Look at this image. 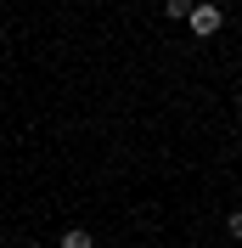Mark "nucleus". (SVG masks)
I'll return each mask as SVG.
<instances>
[{"instance_id": "f257e3e1", "label": "nucleus", "mask_w": 242, "mask_h": 248, "mask_svg": "<svg viewBox=\"0 0 242 248\" xmlns=\"http://www.w3.org/2000/svg\"><path fill=\"white\" fill-rule=\"evenodd\" d=\"M186 23H192V34H197V40H209V34H220V29H226V6H214V0H197L192 12H186Z\"/></svg>"}, {"instance_id": "f03ea898", "label": "nucleus", "mask_w": 242, "mask_h": 248, "mask_svg": "<svg viewBox=\"0 0 242 248\" xmlns=\"http://www.w3.org/2000/svg\"><path fill=\"white\" fill-rule=\"evenodd\" d=\"M57 248H96V237L85 232V226H68V232H62V243Z\"/></svg>"}, {"instance_id": "7ed1b4c3", "label": "nucleus", "mask_w": 242, "mask_h": 248, "mask_svg": "<svg viewBox=\"0 0 242 248\" xmlns=\"http://www.w3.org/2000/svg\"><path fill=\"white\" fill-rule=\"evenodd\" d=\"M192 6H197V0H164V17H169V23H186Z\"/></svg>"}, {"instance_id": "20e7f679", "label": "nucleus", "mask_w": 242, "mask_h": 248, "mask_svg": "<svg viewBox=\"0 0 242 248\" xmlns=\"http://www.w3.org/2000/svg\"><path fill=\"white\" fill-rule=\"evenodd\" d=\"M226 237H231V243H242V209H231V215H226Z\"/></svg>"}, {"instance_id": "39448f33", "label": "nucleus", "mask_w": 242, "mask_h": 248, "mask_svg": "<svg viewBox=\"0 0 242 248\" xmlns=\"http://www.w3.org/2000/svg\"><path fill=\"white\" fill-rule=\"evenodd\" d=\"M23 248H45V243H23Z\"/></svg>"}, {"instance_id": "423d86ee", "label": "nucleus", "mask_w": 242, "mask_h": 248, "mask_svg": "<svg viewBox=\"0 0 242 248\" xmlns=\"http://www.w3.org/2000/svg\"><path fill=\"white\" fill-rule=\"evenodd\" d=\"M0 46H6V29H0Z\"/></svg>"}, {"instance_id": "0eeeda50", "label": "nucleus", "mask_w": 242, "mask_h": 248, "mask_svg": "<svg viewBox=\"0 0 242 248\" xmlns=\"http://www.w3.org/2000/svg\"><path fill=\"white\" fill-rule=\"evenodd\" d=\"M214 6H226V0H214Z\"/></svg>"}, {"instance_id": "6e6552de", "label": "nucleus", "mask_w": 242, "mask_h": 248, "mask_svg": "<svg viewBox=\"0 0 242 248\" xmlns=\"http://www.w3.org/2000/svg\"><path fill=\"white\" fill-rule=\"evenodd\" d=\"M231 248H242V243H231Z\"/></svg>"}]
</instances>
